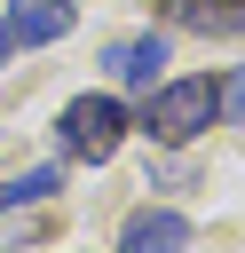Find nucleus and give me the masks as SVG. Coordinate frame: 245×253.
Here are the masks:
<instances>
[{
    "label": "nucleus",
    "mask_w": 245,
    "mask_h": 253,
    "mask_svg": "<svg viewBox=\"0 0 245 253\" xmlns=\"http://www.w3.org/2000/svg\"><path fill=\"white\" fill-rule=\"evenodd\" d=\"M213 111H221V87H213V79H166V87H150L142 126H150L158 142H190V134L213 126Z\"/></svg>",
    "instance_id": "f257e3e1"
},
{
    "label": "nucleus",
    "mask_w": 245,
    "mask_h": 253,
    "mask_svg": "<svg viewBox=\"0 0 245 253\" xmlns=\"http://www.w3.org/2000/svg\"><path fill=\"white\" fill-rule=\"evenodd\" d=\"M63 150L71 158H87V166H103L119 142H126V111L111 103V95H79V103H63Z\"/></svg>",
    "instance_id": "f03ea898"
},
{
    "label": "nucleus",
    "mask_w": 245,
    "mask_h": 253,
    "mask_svg": "<svg viewBox=\"0 0 245 253\" xmlns=\"http://www.w3.org/2000/svg\"><path fill=\"white\" fill-rule=\"evenodd\" d=\"M103 71H111L119 87H158V71H166V40H158V32L111 40V47H103Z\"/></svg>",
    "instance_id": "7ed1b4c3"
},
{
    "label": "nucleus",
    "mask_w": 245,
    "mask_h": 253,
    "mask_svg": "<svg viewBox=\"0 0 245 253\" xmlns=\"http://www.w3.org/2000/svg\"><path fill=\"white\" fill-rule=\"evenodd\" d=\"M190 245V221L174 213V206H142V213H126V229H119V253H182Z\"/></svg>",
    "instance_id": "20e7f679"
},
{
    "label": "nucleus",
    "mask_w": 245,
    "mask_h": 253,
    "mask_svg": "<svg viewBox=\"0 0 245 253\" xmlns=\"http://www.w3.org/2000/svg\"><path fill=\"white\" fill-rule=\"evenodd\" d=\"M8 32H16L24 47L63 40V32H71V0H8Z\"/></svg>",
    "instance_id": "39448f33"
},
{
    "label": "nucleus",
    "mask_w": 245,
    "mask_h": 253,
    "mask_svg": "<svg viewBox=\"0 0 245 253\" xmlns=\"http://www.w3.org/2000/svg\"><path fill=\"white\" fill-rule=\"evenodd\" d=\"M166 24H182V32H221V40H237V32H245V0H166Z\"/></svg>",
    "instance_id": "423d86ee"
},
{
    "label": "nucleus",
    "mask_w": 245,
    "mask_h": 253,
    "mask_svg": "<svg viewBox=\"0 0 245 253\" xmlns=\"http://www.w3.org/2000/svg\"><path fill=\"white\" fill-rule=\"evenodd\" d=\"M55 182H63L55 166H32V174H16V182L0 190V206H40V198H55Z\"/></svg>",
    "instance_id": "0eeeda50"
},
{
    "label": "nucleus",
    "mask_w": 245,
    "mask_h": 253,
    "mask_svg": "<svg viewBox=\"0 0 245 253\" xmlns=\"http://www.w3.org/2000/svg\"><path fill=\"white\" fill-rule=\"evenodd\" d=\"M221 111H229V126H245V71L221 79Z\"/></svg>",
    "instance_id": "6e6552de"
},
{
    "label": "nucleus",
    "mask_w": 245,
    "mask_h": 253,
    "mask_svg": "<svg viewBox=\"0 0 245 253\" xmlns=\"http://www.w3.org/2000/svg\"><path fill=\"white\" fill-rule=\"evenodd\" d=\"M8 47H16V32H8V16H0V63H8Z\"/></svg>",
    "instance_id": "1a4fd4ad"
}]
</instances>
